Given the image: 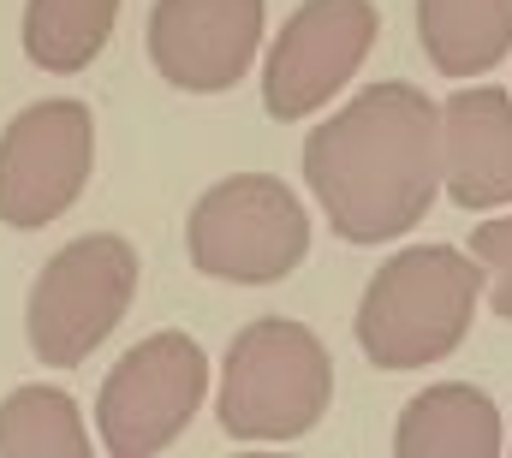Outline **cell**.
I'll return each instance as SVG.
<instances>
[{"label": "cell", "instance_id": "15", "mask_svg": "<svg viewBox=\"0 0 512 458\" xmlns=\"http://www.w3.org/2000/svg\"><path fill=\"white\" fill-rule=\"evenodd\" d=\"M471 256H477V268H483V292H489L495 316L512 322V215L477 221V232H471Z\"/></svg>", "mask_w": 512, "mask_h": 458}, {"label": "cell", "instance_id": "14", "mask_svg": "<svg viewBox=\"0 0 512 458\" xmlns=\"http://www.w3.org/2000/svg\"><path fill=\"white\" fill-rule=\"evenodd\" d=\"M0 458H90V429L60 387H18L0 405Z\"/></svg>", "mask_w": 512, "mask_h": 458}, {"label": "cell", "instance_id": "1", "mask_svg": "<svg viewBox=\"0 0 512 458\" xmlns=\"http://www.w3.org/2000/svg\"><path fill=\"white\" fill-rule=\"evenodd\" d=\"M304 185L346 244H393L441 197V108L417 84H370L304 143Z\"/></svg>", "mask_w": 512, "mask_h": 458}, {"label": "cell", "instance_id": "5", "mask_svg": "<svg viewBox=\"0 0 512 458\" xmlns=\"http://www.w3.org/2000/svg\"><path fill=\"white\" fill-rule=\"evenodd\" d=\"M137 298V250L120 232H90L72 238L66 250L48 256V268L30 286V351L48 369H78L96 345L126 322Z\"/></svg>", "mask_w": 512, "mask_h": 458}, {"label": "cell", "instance_id": "9", "mask_svg": "<svg viewBox=\"0 0 512 458\" xmlns=\"http://www.w3.org/2000/svg\"><path fill=\"white\" fill-rule=\"evenodd\" d=\"M268 0H155L149 6V60L185 96L233 90L256 60Z\"/></svg>", "mask_w": 512, "mask_h": 458}, {"label": "cell", "instance_id": "7", "mask_svg": "<svg viewBox=\"0 0 512 458\" xmlns=\"http://www.w3.org/2000/svg\"><path fill=\"white\" fill-rule=\"evenodd\" d=\"M96 161V119L84 102H36L0 131V221L18 232H36L60 221Z\"/></svg>", "mask_w": 512, "mask_h": 458}, {"label": "cell", "instance_id": "3", "mask_svg": "<svg viewBox=\"0 0 512 458\" xmlns=\"http://www.w3.org/2000/svg\"><path fill=\"white\" fill-rule=\"evenodd\" d=\"M334 399V357L304 322L262 316L227 345L215 423L233 441H298Z\"/></svg>", "mask_w": 512, "mask_h": 458}, {"label": "cell", "instance_id": "8", "mask_svg": "<svg viewBox=\"0 0 512 458\" xmlns=\"http://www.w3.org/2000/svg\"><path fill=\"white\" fill-rule=\"evenodd\" d=\"M376 30L382 18L370 0H304L268 48L262 108L274 119H310L316 108H328L370 60Z\"/></svg>", "mask_w": 512, "mask_h": 458}, {"label": "cell", "instance_id": "2", "mask_svg": "<svg viewBox=\"0 0 512 458\" xmlns=\"http://www.w3.org/2000/svg\"><path fill=\"white\" fill-rule=\"evenodd\" d=\"M483 304L477 256L453 244H405L387 256L358 304V345L376 369H429L471 334Z\"/></svg>", "mask_w": 512, "mask_h": 458}, {"label": "cell", "instance_id": "11", "mask_svg": "<svg viewBox=\"0 0 512 458\" xmlns=\"http://www.w3.org/2000/svg\"><path fill=\"white\" fill-rule=\"evenodd\" d=\"M507 447L501 411L483 387L471 381H435L423 387L399 429H393V453L399 458H495Z\"/></svg>", "mask_w": 512, "mask_h": 458}, {"label": "cell", "instance_id": "4", "mask_svg": "<svg viewBox=\"0 0 512 458\" xmlns=\"http://www.w3.org/2000/svg\"><path fill=\"white\" fill-rule=\"evenodd\" d=\"M191 268L227 286H274L310 250V215L292 185L268 173H239L209 185L185 221Z\"/></svg>", "mask_w": 512, "mask_h": 458}, {"label": "cell", "instance_id": "6", "mask_svg": "<svg viewBox=\"0 0 512 458\" xmlns=\"http://www.w3.org/2000/svg\"><path fill=\"white\" fill-rule=\"evenodd\" d=\"M209 393V357L179 328L137 340L96 393V429L114 458H149L173 447Z\"/></svg>", "mask_w": 512, "mask_h": 458}, {"label": "cell", "instance_id": "10", "mask_svg": "<svg viewBox=\"0 0 512 458\" xmlns=\"http://www.w3.org/2000/svg\"><path fill=\"white\" fill-rule=\"evenodd\" d=\"M441 185L459 209L512 203V96L501 84H465L441 108Z\"/></svg>", "mask_w": 512, "mask_h": 458}, {"label": "cell", "instance_id": "13", "mask_svg": "<svg viewBox=\"0 0 512 458\" xmlns=\"http://www.w3.org/2000/svg\"><path fill=\"white\" fill-rule=\"evenodd\" d=\"M120 0H30L24 6V54L42 72H84L114 36Z\"/></svg>", "mask_w": 512, "mask_h": 458}, {"label": "cell", "instance_id": "12", "mask_svg": "<svg viewBox=\"0 0 512 458\" xmlns=\"http://www.w3.org/2000/svg\"><path fill=\"white\" fill-rule=\"evenodd\" d=\"M417 36L441 78H483L512 54V0H417Z\"/></svg>", "mask_w": 512, "mask_h": 458}]
</instances>
